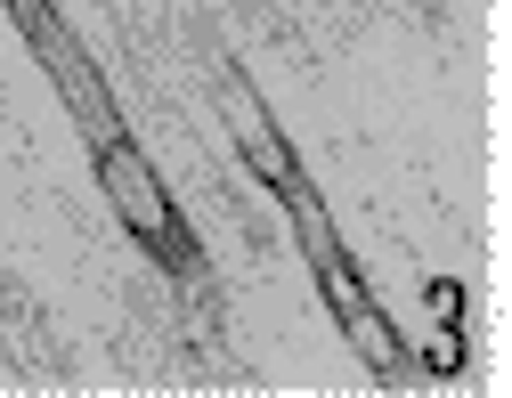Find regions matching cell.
Instances as JSON below:
<instances>
[{"mask_svg":"<svg viewBox=\"0 0 512 398\" xmlns=\"http://www.w3.org/2000/svg\"><path fill=\"white\" fill-rule=\"evenodd\" d=\"M423 358H431L439 374H456V366H464V342H456V334H447V325H439V334L423 342Z\"/></svg>","mask_w":512,"mask_h":398,"instance_id":"cell-5","label":"cell"},{"mask_svg":"<svg viewBox=\"0 0 512 398\" xmlns=\"http://www.w3.org/2000/svg\"><path fill=\"white\" fill-rule=\"evenodd\" d=\"M431 317H439V325L464 317V285H456V277H431Z\"/></svg>","mask_w":512,"mask_h":398,"instance_id":"cell-4","label":"cell"},{"mask_svg":"<svg viewBox=\"0 0 512 398\" xmlns=\"http://www.w3.org/2000/svg\"><path fill=\"white\" fill-rule=\"evenodd\" d=\"M309 269H317V293L334 301L350 350H358L374 374H399V366H407V350H399V334H391V317H382V301L366 293V277L350 269V252H326V260H309Z\"/></svg>","mask_w":512,"mask_h":398,"instance_id":"cell-2","label":"cell"},{"mask_svg":"<svg viewBox=\"0 0 512 398\" xmlns=\"http://www.w3.org/2000/svg\"><path fill=\"white\" fill-rule=\"evenodd\" d=\"M98 187L114 195V220L131 228L147 252H163V269H187V260H196V236L179 228V212H171V195H163V179H155V163L122 139H98Z\"/></svg>","mask_w":512,"mask_h":398,"instance_id":"cell-1","label":"cell"},{"mask_svg":"<svg viewBox=\"0 0 512 398\" xmlns=\"http://www.w3.org/2000/svg\"><path fill=\"white\" fill-rule=\"evenodd\" d=\"M220 114H228V139H236V155L252 163V179H261V187H277V195H301V187H309L301 163H293V147H285V130L269 122V106L252 98L236 74L220 82Z\"/></svg>","mask_w":512,"mask_h":398,"instance_id":"cell-3","label":"cell"}]
</instances>
